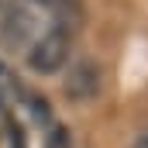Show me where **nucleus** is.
<instances>
[{"label": "nucleus", "instance_id": "obj_1", "mask_svg": "<svg viewBox=\"0 0 148 148\" xmlns=\"http://www.w3.org/2000/svg\"><path fill=\"white\" fill-rule=\"evenodd\" d=\"M66 59H69V35L62 28H52L41 38H35V45L28 52V66L35 73H55L66 66Z\"/></svg>", "mask_w": 148, "mask_h": 148}, {"label": "nucleus", "instance_id": "obj_2", "mask_svg": "<svg viewBox=\"0 0 148 148\" xmlns=\"http://www.w3.org/2000/svg\"><path fill=\"white\" fill-rule=\"evenodd\" d=\"M100 86V69L93 62H79L73 73H69V83H66V93L69 97H93Z\"/></svg>", "mask_w": 148, "mask_h": 148}, {"label": "nucleus", "instance_id": "obj_3", "mask_svg": "<svg viewBox=\"0 0 148 148\" xmlns=\"http://www.w3.org/2000/svg\"><path fill=\"white\" fill-rule=\"evenodd\" d=\"M31 24H35V17L28 14V10H21V7H10V14H7V38L14 41V45H21L24 38L31 35Z\"/></svg>", "mask_w": 148, "mask_h": 148}, {"label": "nucleus", "instance_id": "obj_4", "mask_svg": "<svg viewBox=\"0 0 148 148\" xmlns=\"http://www.w3.org/2000/svg\"><path fill=\"white\" fill-rule=\"evenodd\" d=\"M17 97H21V90H17V79L14 73L0 62V110H7V107H14L17 103Z\"/></svg>", "mask_w": 148, "mask_h": 148}, {"label": "nucleus", "instance_id": "obj_5", "mask_svg": "<svg viewBox=\"0 0 148 148\" xmlns=\"http://www.w3.org/2000/svg\"><path fill=\"white\" fill-rule=\"evenodd\" d=\"M45 148H73V138L66 127H52V134L45 138Z\"/></svg>", "mask_w": 148, "mask_h": 148}, {"label": "nucleus", "instance_id": "obj_6", "mask_svg": "<svg viewBox=\"0 0 148 148\" xmlns=\"http://www.w3.org/2000/svg\"><path fill=\"white\" fill-rule=\"evenodd\" d=\"M31 107H35V121H48V103H45V100H31Z\"/></svg>", "mask_w": 148, "mask_h": 148}, {"label": "nucleus", "instance_id": "obj_7", "mask_svg": "<svg viewBox=\"0 0 148 148\" xmlns=\"http://www.w3.org/2000/svg\"><path fill=\"white\" fill-rule=\"evenodd\" d=\"M134 148H148V131L141 134V138H138V141H134Z\"/></svg>", "mask_w": 148, "mask_h": 148}, {"label": "nucleus", "instance_id": "obj_8", "mask_svg": "<svg viewBox=\"0 0 148 148\" xmlns=\"http://www.w3.org/2000/svg\"><path fill=\"white\" fill-rule=\"evenodd\" d=\"M35 3H45V7H55L59 0H35Z\"/></svg>", "mask_w": 148, "mask_h": 148}, {"label": "nucleus", "instance_id": "obj_9", "mask_svg": "<svg viewBox=\"0 0 148 148\" xmlns=\"http://www.w3.org/2000/svg\"><path fill=\"white\" fill-rule=\"evenodd\" d=\"M0 3H14V0H0Z\"/></svg>", "mask_w": 148, "mask_h": 148}]
</instances>
